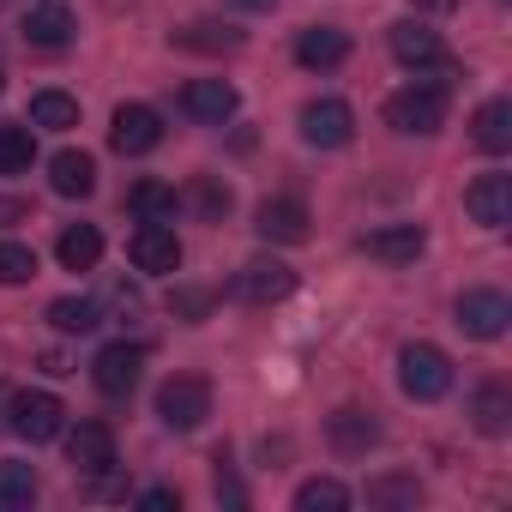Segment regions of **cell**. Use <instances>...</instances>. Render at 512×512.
Here are the masks:
<instances>
[{"label":"cell","mask_w":512,"mask_h":512,"mask_svg":"<svg viewBox=\"0 0 512 512\" xmlns=\"http://www.w3.org/2000/svg\"><path fill=\"white\" fill-rule=\"evenodd\" d=\"M49 326L67 332V338H85V332L103 326V308L91 296H61V302H49Z\"/></svg>","instance_id":"cell-25"},{"label":"cell","mask_w":512,"mask_h":512,"mask_svg":"<svg viewBox=\"0 0 512 512\" xmlns=\"http://www.w3.org/2000/svg\"><path fill=\"white\" fill-rule=\"evenodd\" d=\"M470 422H476L482 434H506V428H512V392H506L500 380L476 386V398H470Z\"/></svg>","instance_id":"cell-23"},{"label":"cell","mask_w":512,"mask_h":512,"mask_svg":"<svg viewBox=\"0 0 512 512\" xmlns=\"http://www.w3.org/2000/svg\"><path fill=\"white\" fill-rule=\"evenodd\" d=\"M31 127L73 133V127H79V97H67V91H37V97H31Z\"/></svg>","instance_id":"cell-27"},{"label":"cell","mask_w":512,"mask_h":512,"mask_svg":"<svg viewBox=\"0 0 512 512\" xmlns=\"http://www.w3.org/2000/svg\"><path fill=\"white\" fill-rule=\"evenodd\" d=\"M181 109H187L193 121H205V127H223V121L235 115V85H229V79H187Z\"/></svg>","instance_id":"cell-19"},{"label":"cell","mask_w":512,"mask_h":512,"mask_svg":"<svg viewBox=\"0 0 512 512\" xmlns=\"http://www.w3.org/2000/svg\"><path fill=\"white\" fill-rule=\"evenodd\" d=\"M67 458H73V470L79 476H103L109 464H115V428L109 422H79L73 434H67Z\"/></svg>","instance_id":"cell-15"},{"label":"cell","mask_w":512,"mask_h":512,"mask_svg":"<svg viewBox=\"0 0 512 512\" xmlns=\"http://www.w3.org/2000/svg\"><path fill=\"white\" fill-rule=\"evenodd\" d=\"M398 386H404V398H416V404L446 398V392H452V356H446L440 344H404V350H398Z\"/></svg>","instance_id":"cell-2"},{"label":"cell","mask_w":512,"mask_h":512,"mask_svg":"<svg viewBox=\"0 0 512 512\" xmlns=\"http://www.w3.org/2000/svg\"><path fill=\"white\" fill-rule=\"evenodd\" d=\"M470 139H476L488 157H500V151L512 145V103H506V97H488V103L476 109V121H470Z\"/></svg>","instance_id":"cell-22"},{"label":"cell","mask_w":512,"mask_h":512,"mask_svg":"<svg viewBox=\"0 0 512 512\" xmlns=\"http://www.w3.org/2000/svg\"><path fill=\"white\" fill-rule=\"evenodd\" d=\"M157 416H163V428L193 434V428L211 416V380H199V374H169V380L157 386Z\"/></svg>","instance_id":"cell-4"},{"label":"cell","mask_w":512,"mask_h":512,"mask_svg":"<svg viewBox=\"0 0 512 512\" xmlns=\"http://www.w3.org/2000/svg\"><path fill=\"white\" fill-rule=\"evenodd\" d=\"M139 506H145V512H175V506H181V494H175V488H145V494H139Z\"/></svg>","instance_id":"cell-34"},{"label":"cell","mask_w":512,"mask_h":512,"mask_svg":"<svg viewBox=\"0 0 512 512\" xmlns=\"http://www.w3.org/2000/svg\"><path fill=\"white\" fill-rule=\"evenodd\" d=\"M422 7H434V13H446V7H452V0H422Z\"/></svg>","instance_id":"cell-37"},{"label":"cell","mask_w":512,"mask_h":512,"mask_svg":"<svg viewBox=\"0 0 512 512\" xmlns=\"http://www.w3.org/2000/svg\"><path fill=\"white\" fill-rule=\"evenodd\" d=\"M458 326L488 344V338H500V332L512 326V302H506L500 290H464V296H458Z\"/></svg>","instance_id":"cell-11"},{"label":"cell","mask_w":512,"mask_h":512,"mask_svg":"<svg viewBox=\"0 0 512 512\" xmlns=\"http://www.w3.org/2000/svg\"><path fill=\"white\" fill-rule=\"evenodd\" d=\"M127 253H133V266H139L145 278H169V272H181V241H175L169 223H139Z\"/></svg>","instance_id":"cell-8"},{"label":"cell","mask_w":512,"mask_h":512,"mask_svg":"<svg viewBox=\"0 0 512 512\" xmlns=\"http://www.w3.org/2000/svg\"><path fill=\"white\" fill-rule=\"evenodd\" d=\"M37 163V139L25 121H0V175H31Z\"/></svg>","instance_id":"cell-26"},{"label":"cell","mask_w":512,"mask_h":512,"mask_svg":"<svg viewBox=\"0 0 512 512\" xmlns=\"http://www.w3.org/2000/svg\"><path fill=\"white\" fill-rule=\"evenodd\" d=\"M296 506H302V512H344V506H350V488H344L338 476H314V482L296 488Z\"/></svg>","instance_id":"cell-30"},{"label":"cell","mask_w":512,"mask_h":512,"mask_svg":"<svg viewBox=\"0 0 512 512\" xmlns=\"http://www.w3.org/2000/svg\"><path fill=\"white\" fill-rule=\"evenodd\" d=\"M229 7H241V13H272L278 0H229Z\"/></svg>","instance_id":"cell-35"},{"label":"cell","mask_w":512,"mask_h":512,"mask_svg":"<svg viewBox=\"0 0 512 512\" xmlns=\"http://www.w3.org/2000/svg\"><path fill=\"white\" fill-rule=\"evenodd\" d=\"M139 368H145V350H139V344H103L97 362H91V380H97V392L127 398V392L139 386Z\"/></svg>","instance_id":"cell-12"},{"label":"cell","mask_w":512,"mask_h":512,"mask_svg":"<svg viewBox=\"0 0 512 512\" xmlns=\"http://www.w3.org/2000/svg\"><path fill=\"white\" fill-rule=\"evenodd\" d=\"M0 85H7V79H0Z\"/></svg>","instance_id":"cell-38"},{"label":"cell","mask_w":512,"mask_h":512,"mask_svg":"<svg viewBox=\"0 0 512 512\" xmlns=\"http://www.w3.org/2000/svg\"><path fill=\"white\" fill-rule=\"evenodd\" d=\"M386 127L392 133H410V139H428L446 127V85L440 79H422V85H404L386 97Z\"/></svg>","instance_id":"cell-1"},{"label":"cell","mask_w":512,"mask_h":512,"mask_svg":"<svg viewBox=\"0 0 512 512\" xmlns=\"http://www.w3.org/2000/svg\"><path fill=\"white\" fill-rule=\"evenodd\" d=\"M296 61H302L308 73L344 67V61H350V31H338V25H308V31L296 37Z\"/></svg>","instance_id":"cell-18"},{"label":"cell","mask_w":512,"mask_h":512,"mask_svg":"<svg viewBox=\"0 0 512 512\" xmlns=\"http://www.w3.org/2000/svg\"><path fill=\"white\" fill-rule=\"evenodd\" d=\"M37 278V253L25 247V241H0V284H31Z\"/></svg>","instance_id":"cell-31"},{"label":"cell","mask_w":512,"mask_h":512,"mask_svg":"<svg viewBox=\"0 0 512 512\" xmlns=\"http://www.w3.org/2000/svg\"><path fill=\"white\" fill-rule=\"evenodd\" d=\"M127 205H133L145 223H175V211H181V193H175L169 181H133Z\"/></svg>","instance_id":"cell-24"},{"label":"cell","mask_w":512,"mask_h":512,"mask_svg":"<svg viewBox=\"0 0 512 512\" xmlns=\"http://www.w3.org/2000/svg\"><path fill=\"white\" fill-rule=\"evenodd\" d=\"M109 145H115L121 157H145V151H157V145H163V115H157L151 103H121L115 121H109Z\"/></svg>","instance_id":"cell-7"},{"label":"cell","mask_w":512,"mask_h":512,"mask_svg":"<svg viewBox=\"0 0 512 512\" xmlns=\"http://www.w3.org/2000/svg\"><path fill=\"white\" fill-rule=\"evenodd\" d=\"M55 260H61L67 272H97V260H103V229H97V223H73V229H61Z\"/></svg>","instance_id":"cell-21"},{"label":"cell","mask_w":512,"mask_h":512,"mask_svg":"<svg viewBox=\"0 0 512 512\" xmlns=\"http://www.w3.org/2000/svg\"><path fill=\"white\" fill-rule=\"evenodd\" d=\"M49 187H55L61 199H91V193H97V163H91L85 151H55V157H49Z\"/></svg>","instance_id":"cell-20"},{"label":"cell","mask_w":512,"mask_h":512,"mask_svg":"<svg viewBox=\"0 0 512 512\" xmlns=\"http://www.w3.org/2000/svg\"><path fill=\"white\" fill-rule=\"evenodd\" d=\"M175 49H193V55H229V49H241V31H229V25H187V31H175Z\"/></svg>","instance_id":"cell-29"},{"label":"cell","mask_w":512,"mask_h":512,"mask_svg":"<svg viewBox=\"0 0 512 512\" xmlns=\"http://www.w3.org/2000/svg\"><path fill=\"white\" fill-rule=\"evenodd\" d=\"M302 139H308L314 151H344V145L356 139V109H350L344 97H314V103L302 109Z\"/></svg>","instance_id":"cell-6"},{"label":"cell","mask_w":512,"mask_h":512,"mask_svg":"<svg viewBox=\"0 0 512 512\" xmlns=\"http://www.w3.org/2000/svg\"><path fill=\"white\" fill-rule=\"evenodd\" d=\"M31 500H37V470H31L25 458H0V506L19 512V506H31Z\"/></svg>","instance_id":"cell-28"},{"label":"cell","mask_w":512,"mask_h":512,"mask_svg":"<svg viewBox=\"0 0 512 512\" xmlns=\"http://www.w3.org/2000/svg\"><path fill=\"white\" fill-rule=\"evenodd\" d=\"M386 43H392V55H398L404 67H416V73H440V85H446V79H458V61L446 55L440 31H428L422 19H398Z\"/></svg>","instance_id":"cell-3"},{"label":"cell","mask_w":512,"mask_h":512,"mask_svg":"<svg viewBox=\"0 0 512 512\" xmlns=\"http://www.w3.org/2000/svg\"><path fill=\"white\" fill-rule=\"evenodd\" d=\"M464 211H470L482 229H506V223H512V175H500V169L476 175V181L464 187Z\"/></svg>","instance_id":"cell-9"},{"label":"cell","mask_w":512,"mask_h":512,"mask_svg":"<svg viewBox=\"0 0 512 512\" xmlns=\"http://www.w3.org/2000/svg\"><path fill=\"white\" fill-rule=\"evenodd\" d=\"M73 31H79V19L61 7V0H43V7H31V13H25V25H19V37H25L31 49H43V55L67 49V43H73Z\"/></svg>","instance_id":"cell-16"},{"label":"cell","mask_w":512,"mask_h":512,"mask_svg":"<svg viewBox=\"0 0 512 512\" xmlns=\"http://www.w3.org/2000/svg\"><path fill=\"white\" fill-rule=\"evenodd\" d=\"M193 205H199V217L217 223V217L229 211V187H223L217 175H199V181H193Z\"/></svg>","instance_id":"cell-33"},{"label":"cell","mask_w":512,"mask_h":512,"mask_svg":"<svg viewBox=\"0 0 512 512\" xmlns=\"http://www.w3.org/2000/svg\"><path fill=\"white\" fill-rule=\"evenodd\" d=\"M368 500L374 506H416L422 500V482L416 476H374L368 482Z\"/></svg>","instance_id":"cell-32"},{"label":"cell","mask_w":512,"mask_h":512,"mask_svg":"<svg viewBox=\"0 0 512 512\" xmlns=\"http://www.w3.org/2000/svg\"><path fill=\"white\" fill-rule=\"evenodd\" d=\"M356 247L368 253V260H380V266H410L428 247V235H422V223H386V229H368Z\"/></svg>","instance_id":"cell-13"},{"label":"cell","mask_w":512,"mask_h":512,"mask_svg":"<svg viewBox=\"0 0 512 512\" xmlns=\"http://www.w3.org/2000/svg\"><path fill=\"white\" fill-rule=\"evenodd\" d=\"M326 440H332V452L362 458L368 446H380V422H374V410L344 404V410H332V416H326Z\"/></svg>","instance_id":"cell-14"},{"label":"cell","mask_w":512,"mask_h":512,"mask_svg":"<svg viewBox=\"0 0 512 512\" xmlns=\"http://www.w3.org/2000/svg\"><path fill=\"white\" fill-rule=\"evenodd\" d=\"M290 290H296V272H290L284 260H247V266L235 272V296H241V302H253V308L284 302Z\"/></svg>","instance_id":"cell-10"},{"label":"cell","mask_w":512,"mask_h":512,"mask_svg":"<svg viewBox=\"0 0 512 512\" xmlns=\"http://www.w3.org/2000/svg\"><path fill=\"white\" fill-rule=\"evenodd\" d=\"M308 205L302 199H290V193H278V199H266L260 211H253V229H260L266 241H284V247H296V241H308Z\"/></svg>","instance_id":"cell-17"},{"label":"cell","mask_w":512,"mask_h":512,"mask_svg":"<svg viewBox=\"0 0 512 512\" xmlns=\"http://www.w3.org/2000/svg\"><path fill=\"white\" fill-rule=\"evenodd\" d=\"M7 410H13L7 428H13L19 440H31V446H49V440L67 428V404H61L55 392H13Z\"/></svg>","instance_id":"cell-5"},{"label":"cell","mask_w":512,"mask_h":512,"mask_svg":"<svg viewBox=\"0 0 512 512\" xmlns=\"http://www.w3.org/2000/svg\"><path fill=\"white\" fill-rule=\"evenodd\" d=\"M13 217H25V205L19 199H0V223H13Z\"/></svg>","instance_id":"cell-36"}]
</instances>
